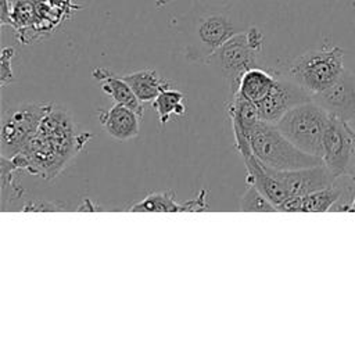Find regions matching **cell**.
I'll list each match as a JSON object with an SVG mask.
<instances>
[{
    "mask_svg": "<svg viewBox=\"0 0 355 355\" xmlns=\"http://www.w3.org/2000/svg\"><path fill=\"white\" fill-rule=\"evenodd\" d=\"M90 137L89 133H76L75 123L67 110L53 107L19 154L28 161V172L53 179L83 148Z\"/></svg>",
    "mask_w": 355,
    "mask_h": 355,
    "instance_id": "6da1fadb",
    "label": "cell"
},
{
    "mask_svg": "<svg viewBox=\"0 0 355 355\" xmlns=\"http://www.w3.org/2000/svg\"><path fill=\"white\" fill-rule=\"evenodd\" d=\"M248 140L258 161L275 171H290L323 164L322 158L308 154L293 144L276 123L259 121L248 133Z\"/></svg>",
    "mask_w": 355,
    "mask_h": 355,
    "instance_id": "7a4b0ae2",
    "label": "cell"
},
{
    "mask_svg": "<svg viewBox=\"0 0 355 355\" xmlns=\"http://www.w3.org/2000/svg\"><path fill=\"white\" fill-rule=\"evenodd\" d=\"M344 75V50L330 47L309 50L297 58L288 67V76L301 87L313 96L327 90Z\"/></svg>",
    "mask_w": 355,
    "mask_h": 355,
    "instance_id": "3957f363",
    "label": "cell"
},
{
    "mask_svg": "<svg viewBox=\"0 0 355 355\" xmlns=\"http://www.w3.org/2000/svg\"><path fill=\"white\" fill-rule=\"evenodd\" d=\"M330 114L315 100L293 107L277 122L279 130L300 150L322 158L323 135Z\"/></svg>",
    "mask_w": 355,
    "mask_h": 355,
    "instance_id": "277c9868",
    "label": "cell"
},
{
    "mask_svg": "<svg viewBox=\"0 0 355 355\" xmlns=\"http://www.w3.org/2000/svg\"><path fill=\"white\" fill-rule=\"evenodd\" d=\"M263 49V35L257 26L237 32L227 39L208 60L229 82L233 93L237 89L240 76L250 68L257 67L258 55Z\"/></svg>",
    "mask_w": 355,
    "mask_h": 355,
    "instance_id": "5b68a950",
    "label": "cell"
},
{
    "mask_svg": "<svg viewBox=\"0 0 355 355\" xmlns=\"http://www.w3.org/2000/svg\"><path fill=\"white\" fill-rule=\"evenodd\" d=\"M53 107L51 103L26 101L4 111L0 130L1 155L11 158L22 153Z\"/></svg>",
    "mask_w": 355,
    "mask_h": 355,
    "instance_id": "8992f818",
    "label": "cell"
},
{
    "mask_svg": "<svg viewBox=\"0 0 355 355\" xmlns=\"http://www.w3.org/2000/svg\"><path fill=\"white\" fill-rule=\"evenodd\" d=\"M241 31L244 29L225 12H209L201 15L194 25L190 57L207 64L211 55L227 39Z\"/></svg>",
    "mask_w": 355,
    "mask_h": 355,
    "instance_id": "52a82bcc",
    "label": "cell"
},
{
    "mask_svg": "<svg viewBox=\"0 0 355 355\" xmlns=\"http://www.w3.org/2000/svg\"><path fill=\"white\" fill-rule=\"evenodd\" d=\"M352 155L351 126L347 121L331 115L323 135L322 161L336 176H348Z\"/></svg>",
    "mask_w": 355,
    "mask_h": 355,
    "instance_id": "ba28073f",
    "label": "cell"
},
{
    "mask_svg": "<svg viewBox=\"0 0 355 355\" xmlns=\"http://www.w3.org/2000/svg\"><path fill=\"white\" fill-rule=\"evenodd\" d=\"M312 100V96L290 78H277L272 90L257 107L261 121L276 123L293 107Z\"/></svg>",
    "mask_w": 355,
    "mask_h": 355,
    "instance_id": "9c48e42d",
    "label": "cell"
},
{
    "mask_svg": "<svg viewBox=\"0 0 355 355\" xmlns=\"http://www.w3.org/2000/svg\"><path fill=\"white\" fill-rule=\"evenodd\" d=\"M272 171L276 175V178L284 184L290 197L305 196L312 191L329 187L334 184L338 179L329 171V168L324 164L290 171Z\"/></svg>",
    "mask_w": 355,
    "mask_h": 355,
    "instance_id": "30bf717a",
    "label": "cell"
},
{
    "mask_svg": "<svg viewBox=\"0 0 355 355\" xmlns=\"http://www.w3.org/2000/svg\"><path fill=\"white\" fill-rule=\"evenodd\" d=\"M97 116L105 132L116 140L125 141L139 135L141 116L122 104L115 103L107 111H100Z\"/></svg>",
    "mask_w": 355,
    "mask_h": 355,
    "instance_id": "8fae6325",
    "label": "cell"
},
{
    "mask_svg": "<svg viewBox=\"0 0 355 355\" xmlns=\"http://www.w3.org/2000/svg\"><path fill=\"white\" fill-rule=\"evenodd\" d=\"M312 100L320 104L329 114L347 122L355 116V89L344 75L331 87L313 96Z\"/></svg>",
    "mask_w": 355,
    "mask_h": 355,
    "instance_id": "7c38bea8",
    "label": "cell"
},
{
    "mask_svg": "<svg viewBox=\"0 0 355 355\" xmlns=\"http://www.w3.org/2000/svg\"><path fill=\"white\" fill-rule=\"evenodd\" d=\"M92 76L96 80L101 82V90L108 94L115 103L133 110L139 116L143 118V103L121 76L114 75L110 69L103 67L94 68Z\"/></svg>",
    "mask_w": 355,
    "mask_h": 355,
    "instance_id": "4fadbf2b",
    "label": "cell"
},
{
    "mask_svg": "<svg viewBox=\"0 0 355 355\" xmlns=\"http://www.w3.org/2000/svg\"><path fill=\"white\" fill-rule=\"evenodd\" d=\"M277 80V76L269 71L254 67L247 69L239 79L237 89L234 93H239L244 98L258 104L266 94L272 90Z\"/></svg>",
    "mask_w": 355,
    "mask_h": 355,
    "instance_id": "5bb4252c",
    "label": "cell"
},
{
    "mask_svg": "<svg viewBox=\"0 0 355 355\" xmlns=\"http://www.w3.org/2000/svg\"><path fill=\"white\" fill-rule=\"evenodd\" d=\"M135 92L141 103L154 101L155 97L166 87H171V82L162 79L154 69L144 68L136 72H130L121 76Z\"/></svg>",
    "mask_w": 355,
    "mask_h": 355,
    "instance_id": "9a60e30c",
    "label": "cell"
},
{
    "mask_svg": "<svg viewBox=\"0 0 355 355\" xmlns=\"http://www.w3.org/2000/svg\"><path fill=\"white\" fill-rule=\"evenodd\" d=\"M344 189L336 183L312 191L305 196H300V212H326L334 208L343 196Z\"/></svg>",
    "mask_w": 355,
    "mask_h": 355,
    "instance_id": "2e32d148",
    "label": "cell"
},
{
    "mask_svg": "<svg viewBox=\"0 0 355 355\" xmlns=\"http://www.w3.org/2000/svg\"><path fill=\"white\" fill-rule=\"evenodd\" d=\"M129 211L136 212H183L182 204L176 201L175 191H158L151 193L139 202L133 204Z\"/></svg>",
    "mask_w": 355,
    "mask_h": 355,
    "instance_id": "e0dca14e",
    "label": "cell"
},
{
    "mask_svg": "<svg viewBox=\"0 0 355 355\" xmlns=\"http://www.w3.org/2000/svg\"><path fill=\"white\" fill-rule=\"evenodd\" d=\"M0 171H1V208L6 209L7 201H17L24 196V187L15 178V173L21 171L12 158L3 157L0 158Z\"/></svg>",
    "mask_w": 355,
    "mask_h": 355,
    "instance_id": "ac0fdd59",
    "label": "cell"
},
{
    "mask_svg": "<svg viewBox=\"0 0 355 355\" xmlns=\"http://www.w3.org/2000/svg\"><path fill=\"white\" fill-rule=\"evenodd\" d=\"M183 100H184L183 93L173 87L164 89L155 97V100L153 101V107L155 108V111L158 114V119H159L161 125H165V122H168V119L172 114L180 116L186 112Z\"/></svg>",
    "mask_w": 355,
    "mask_h": 355,
    "instance_id": "d6986e66",
    "label": "cell"
},
{
    "mask_svg": "<svg viewBox=\"0 0 355 355\" xmlns=\"http://www.w3.org/2000/svg\"><path fill=\"white\" fill-rule=\"evenodd\" d=\"M240 211L247 212H273L277 208L266 198V196L254 184H247L244 194L240 198Z\"/></svg>",
    "mask_w": 355,
    "mask_h": 355,
    "instance_id": "ffe728a7",
    "label": "cell"
},
{
    "mask_svg": "<svg viewBox=\"0 0 355 355\" xmlns=\"http://www.w3.org/2000/svg\"><path fill=\"white\" fill-rule=\"evenodd\" d=\"M15 54V50L12 47H4L1 50V61H0V80L1 86H6L7 83L14 80V73L11 69V60Z\"/></svg>",
    "mask_w": 355,
    "mask_h": 355,
    "instance_id": "44dd1931",
    "label": "cell"
},
{
    "mask_svg": "<svg viewBox=\"0 0 355 355\" xmlns=\"http://www.w3.org/2000/svg\"><path fill=\"white\" fill-rule=\"evenodd\" d=\"M183 212L190 211V212H200V211H208L209 205L207 202V190L201 189L200 193L197 194L196 198H191L189 201L182 202Z\"/></svg>",
    "mask_w": 355,
    "mask_h": 355,
    "instance_id": "7402d4cb",
    "label": "cell"
},
{
    "mask_svg": "<svg viewBox=\"0 0 355 355\" xmlns=\"http://www.w3.org/2000/svg\"><path fill=\"white\" fill-rule=\"evenodd\" d=\"M57 204H51V202H46V201H35V202H26L22 209L25 211H53L57 209Z\"/></svg>",
    "mask_w": 355,
    "mask_h": 355,
    "instance_id": "603a6c76",
    "label": "cell"
},
{
    "mask_svg": "<svg viewBox=\"0 0 355 355\" xmlns=\"http://www.w3.org/2000/svg\"><path fill=\"white\" fill-rule=\"evenodd\" d=\"M11 3L8 0H1V18H0V24L4 25H11L12 24V18H11Z\"/></svg>",
    "mask_w": 355,
    "mask_h": 355,
    "instance_id": "cb8c5ba5",
    "label": "cell"
},
{
    "mask_svg": "<svg viewBox=\"0 0 355 355\" xmlns=\"http://www.w3.org/2000/svg\"><path fill=\"white\" fill-rule=\"evenodd\" d=\"M98 207L93 204V201L90 198H83L82 204L76 208V211H97Z\"/></svg>",
    "mask_w": 355,
    "mask_h": 355,
    "instance_id": "d4e9b609",
    "label": "cell"
},
{
    "mask_svg": "<svg viewBox=\"0 0 355 355\" xmlns=\"http://www.w3.org/2000/svg\"><path fill=\"white\" fill-rule=\"evenodd\" d=\"M348 211H354V212H355V197H354V200H352L351 205L348 207Z\"/></svg>",
    "mask_w": 355,
    "mask_h": 355,
    "instance_id": "484cf974",
    "label": "cell"
},
{
    "mask_svg": "<svg viewBox=\"0 0 355 355\" xmlns=\"http://www.w3.org/2000/svg\"><path fill=\"white\" fill-rule=\"evenodd\" d=\"M351 179H352V180H355V175H354V176H352V178H351Z\"/></svg>",
    "mask_w": 355,
    "mask_h": 355,
    "instance_id": "4316f807",
    "label": "cell"
}]
</instances>
